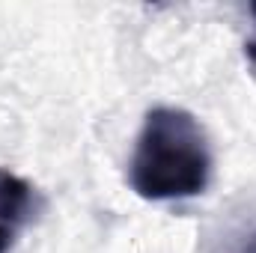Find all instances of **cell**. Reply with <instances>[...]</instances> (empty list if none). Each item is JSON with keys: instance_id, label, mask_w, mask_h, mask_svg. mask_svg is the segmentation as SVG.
<instances>
[{"instance_id": "cell-1", "label": "cell", "mask_w": 256, "mask_h": 253, "mask_svg": "<svg viewBox=\"0 0 256 253\" xmlns=\"http://www.w3.org/2000/svg\"><path fill=\"white\" fill-rule=\"evenodd\" d=\"M214 158L202 122L185 108L146 110L128 161V185L140 200L176 202L200 196L212 182Z\"/></svg>"}, {"instance_id": "cell-3", "label": "cell", "mask_w": 256, "mask_h": 253, "mask_svg": "<svg viewBox=\"0 0 256 253\" xmlns=\"http://www.w3.org/2000/svg\"><path fill=\"white\" fill-rule=\"evenodd\" d=\"M208 253H256V218L224 230V236L212 242Z\"/></svg>"}, {"instance_id": "cell-4", "label": "cell", "mask_w": 256, "mask_h": 253, "mask_svg": "<svg viewBox=\"0 0 256 253\" xmlns=\"http://www.w3.org/2000/svg\"><path fill=\"white\" fill-rule=\"evenodd\" d=\"M250 18H254V33L244 42V57L250 60V66H256V3H250Z\"/></svg>"}, {"instance_id": "cell-2", "label": "cell", "mask_w": 256, "mask_h": 253, "mask_svg": "<svg viewBox=\"0 0 256 253\" xmlns=\"http://www.w3.org/2000/svg\"><path fill=\"white\" fill-rule=\"evenodd\" d=\"M36 212V190L27 179L0 170V253L15 248L24 226L33 220Z\"/></svg>"}]
</instances>
